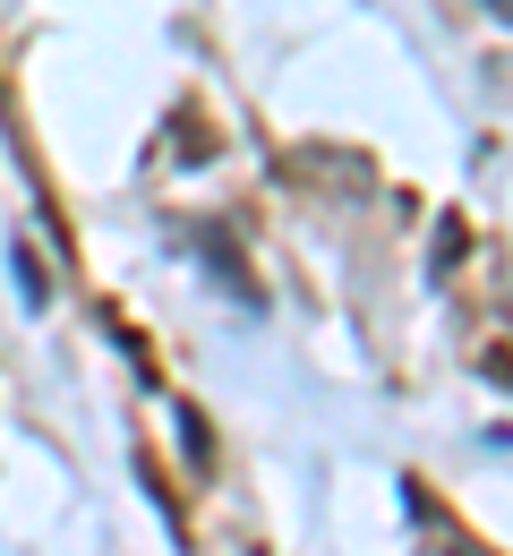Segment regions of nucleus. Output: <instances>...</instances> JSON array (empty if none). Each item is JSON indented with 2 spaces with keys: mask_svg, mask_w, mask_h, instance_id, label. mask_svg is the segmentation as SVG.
<instances>
[{
  "mask_svg": "<svg viewBox=\"0 0 513 556\" xmlns=\"http://www.w3.org/2000/svg\"><path fill=\"white\" fill-rule=\"evenodd\" d=\"M479 9H497V17H505V26H513V0H479Z\"/></svg>",
  "mask_w": 513,
  "mask_h": 556,
  "instance_id": "1",
  "label": "nucleus"
}]
</instances>
